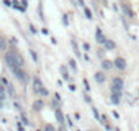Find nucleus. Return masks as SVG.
Segmentation results:
<instances>
[{
	"label": "nucleus",
	"mask_w": 139,
	"mask_h": 131,
	"mask_svg": "<svg viewBox=\"0 0 139 131\" xmlns=\"http://www.w3.org/2000/svg\"><path fill=\"white\" fill-rule=\"evenodd\" d=\"M6 63H7L10 70L15 74L19 81H26V75L22 72V68H23V64L25 63H23V59L21 55L16 53V52H8L6 55Z\"/></svg>",
	"instance_id": "nucleus-1"
},
{
	"label": "nucleus",
	"mask_w": 139,
	"mask_h": 131,
	"mask_svg": "<svg viewBox=\"0 0 139 131\" xmlns=\"http://www.w3.org/2000/svg\"><path fill=\"white\" fill-rule=\"evenodd\" d=\"M33 89H34V92L38 93V94H42V96H46V94H48V90L44 87L42 82L40 81L38 78H34V81H33Z\"/></svg>",
	"instance_id": "nucleus-2"
},
{
	"label": "nucleus",
	"mask_w": 139,
	"mask_h": 131,
	"mask_svg": "<svg viewBox=\"0 0 139 131\" xmlns=\"http://www.w3.org/2000/svg\"><path fill=\"white\" fill-rule=\"evenodd\" d=\"M123 79L121 78H115L113 79V83H112V93H121L123 89Z\"/></svg>",
	"instance_id": "nucleus-3"
},
{
	"label": "nucleus",
	"mask_w": 139,
	"mask_h": 131,
	"mask_svg": "<svg viewBox=\"0 0 139 131\" xmlns=\"http://www.w3.org/2000/svg\"><path fill=\"white\" fill-rule=\"evenodd\" d=\"M95 40H97V42L101 44V45H104V44H105V41H106L105 36H104V33H102L101 29H98V27H97V30H95Z\"/></svg>",
	"instance_id": "nucleus-4"
},
{
	"label": "nucleus",
	"mask_w": 139,
	"mask_h": 131,
	"mask_svg": "<svg viewBox=\"0 0 139 131\" xmlns=\"http://www.w3.org/2000/svg\"><path fill=\"white\" fill-rule=\"evenodd\" d=\"M115 66L119 70H125L127 63H125V60H124L123 57H116V59H115Z\"/></svg>",
	"instance_id": "nucleus-5"
},
{
	"label": "nucleus",
	"mask_w": 139,
	"mask_h": 131,
	"mask_svg": "<svg viewBox=\"0 0 139 131\" xmlns=\"http://www.w3.org/2000/svg\"><path fill=\"white\" fill-rule=\"evenodd\" d=\"M55 115H56V117H57V122L63 126V123H64V116H63L62 111H60L59 108H56L55 109Z\"/></svg>",
	"instance_id": "nucleus-6"
},
{
	"label": "nucleus",
	"mask_w": 139,
	"mask_h": 131,
	"mask_svg": "<svg viewBox=\"0 0 139 131\" xmlns=\"http://www.w3.org/2000/svg\"><path fill=\"white\" fill-rule=\"evenodd\" d=\"M44 108V102L41 100H37L33 102V109H36V111H41V109Z\"/></svg>",
	"instance_id": "nucleus-7"
},
{
	"label": "nucleus",
	"mask_w": 139,
	"mask_h": 131,
	"mask_svg": "<svg viewBox=\"0 0 139 131\" xmlns=\"http://www.w3.org/2000/svg\"><path fill=\"white\" fill-rule=\"evenodd\" d=\"M94 79H95L98 83H102V82L105 81V75H104L102 72H95V75H94Z\"/></svg>",
	"instance_id": "nucleus-8"
},
{
	"label": "nucleus",
	"mask_w": 139,
	"mask_h": 131,
	"mask_svg": "<svg viewBox=\"0 0 139 131\" xmlns=\"http://www.w3.org/2000/svg\"><path fill=\"white\" fill-rule=\"evenodd\" d=\"M102 68L104 70H110L112 67H113V63L110 62V60H102Z\"/></svg>",
	"instance_id": "nucleus-9"
},
{
	"label": "nucleus",
	"mask_w": 139,
	"mask_h": 131,
	"mask_svg": "<svg viewBox=\"0 0 139 131\" xmlns=\"http://www.w3.org/2000/svg\"><path fill=\"white\" fill-rule=\"evenodd\" d=\"M120 96H121V93H112V102L119 104L120 102Z\"/></svg>",
	"instance_id": "nucleus-10"
},
{
	"label": "nucleus",
	"mask_w": 139,
	"mask_h": 131,
	"mask_svg": "<svg viewBox=\"0 0 139 131\" xmlns=\"http://www.w3.org/2000/svg\"><path fill=\"white\" fill-rule=\"evenodd\" d=\"M104 45H105V48H106V49H109V51H110V49H115V46H116L115 42H113V41H110V40H106Z\"/></svg>",
	"instance_id": "nucleus-11"
},
{
	"label": "nucleus",
	"mask_w": 139,
	"mask_h": 131,
	"mask_svg": "<svg viewBox=\"0 0 139 131\" xmlns=\"http://www.w3.org/2000/svg\"><path fill=\"white\" fill-rule=\"evenodd\" d=\"M6 48H7L6 41H4V38H3V37H0V51H4Z\"/></svg>",
	"instance_id": "nucleus-12"
},
{
	"label": "nucleus",
	"mask_w": 139,
	"mask_h": 131,
	"mask_svg": "<svg viewBox=\"0 0 139 131\" xmlns=\"http://www.w3.org/2000/svg\"><path fill=\"white\" fill-rule=\"evenodd\" d=\"M6 98V93H4V87L3 86H0V102Z\"/></svg>",
	"instance_id": "nucleus-13"
},
{
	"label": "nucleus",
	"mask_w": 139,
	"mask_h": 131,
	"mask_svg": "<svg viewBox=\"0 0 139 131\" xmlns=\"http://www.w3.org/2000/svg\"><path fill=\"white\" fill-rule=\"evenodd\" d=\"M44 131H56V130H55V127L52 126V124H46L45 128H44Z\"/></svg>",
	"instance_id": "nucleus-14"
},
{
	"label": "nucleus",
	"mask_w": 139,
	"mask_h": 131,
	"mask_svg": "<svg viewBox=\"0 0 139 131\" xmlns=\"http://www.w3.org/2000/svg\"><path fill=\"white\" fill-rule=\"evenodd\" d=\"M85 14H86V16H87L89 19H91V12H90V10H89V8H86V10H85Z\"/></svg>",
	"instance_id": "nucleus-15"
},
{
	"label": "nucleus",
	"mask_w": 139,
	"mask_h": 131,
	"mask_svg": "<svg viewBox=\"0 0 139 131\" xmlns=\"http://www.w3.org/2000/svg\"><path fill=\"white\" fill-rule=\"evenodd\" d=\"M70 64H71V67H72V68H77V63H75V60H72V59H71V60H70Z\"/></svg>",
	"instance_id": "nucleus-16"
},
{
	"label": "nucleus",
	"mask_w": 139,
	"mask_h": 131,
	"mask_svg": "<svg viewBox=\"0 0 139 131\" xmlns=\"http://www.w3.org/2000/svg\"><path fill=\"white\" fill-rule=\"evenodd\" d=\"M83 83H85V86H86V90H90V85H89V82H87L86 79H83Z\"/></svg>",
	"instance_id": "nucleus-17"
},
{
	"label": "nucleus",
	"mask_w": 139,
	"mask_h": 131,
	"mask_svg": "<svg viewBox=\"0 0 139 131\" xmlns=\"http://www.w3.org/2000/svg\"><path fill=\"white\" fill-rule=\"evenodd\" d=\"M93 113H94V116H95V119H100V115H98L97 109H94V108H93Z\"/></svg>",
	"instance_id": "nucleus-18"
},
{
	"label": "nucleus",
	"mask_w": 139,
	"mask_h": 131,
	"mask_svg": "<svg viewBox=\"0 0 139 131\" xmlns=\"http://www.w3.org/2000/svg\"><path fill=\"white\" fill-rule=\"evenodd\" d=\"M55 97H56V101H62V98H60V96H59V93H55Z\"/></svg>",
	"instance_id": "nucleus-19"
},
{
	"label": "nucleus",
	"mask_w": 139,
	"mask_h": 131,
	"mask_svg": "<svg viewBox=\"0 0 139 131\" xmlns=\"http://www.w3.org/2000/svg\"><path fill=\"white\" fill-rule=\"evenodd\" d=\"M124 10H125V12H127L128 15H132V12L130 11V10H128V7H125V6H124Z\"/></svg>",
	"instance_id": "nucleus-20"
},
{
	"label": "nucleus",
	"mask_w": 139,
	"mask_h": 131,
	"mask_svg": "<svg viewBox=\"0 0 139 131\" xmlns=\"http://www.w3.org/2000/svg\"><path fill=\"white\" fill-rule=\"evenodd\" d=\"M31 57H33V59H34V60H36V62H37V55L34 53V52H33V51H31Z\"/></svg>",
	"instance_id": "nucleus-21"
},
{
	"label": "nucleus",
	"mask_w": 139,
	"mask_h": 131,
	"mask_svg": "<svg viewBox=\"0 0 139 131\" xmlns=\"http://www.w3.org/2000/svg\"><path fill=\"white\" fill-rule=\"evenodd\" d=\"M30 29H31V31H33V33H36V27H34V26H33V25H30Z\"/></svg>",
	"instance_id": "nucleus-22"
},
{
	"label": "nucleus",
	"mask_w": 139,
	"mask_h": 131,
	"mask_svg": "<svg viewBox=\"0 0 139 131\" xmlns=\"http://www.w3.org/2000/svg\"><path fill=\"white\" fill-rule=\"evenodd\" d=\"M83 46H85V49H87V51L90 49V45H89V44H85V45H83Z\"/></svg>",
	"instance_id": "nucleus-23"
},
{
	"label": "nucleus",
	"mask_w": 139,
	"mask_h": 131,
	"mask_svg": "<svg viewBox=\"0 0 139 131\" xmlns=\"http://www.w3.org/2000/svg\"><path fill=\"white\" fill-rule=\"evenodd\" d=\"M70 90H72V92H74V90H75V86L71 85V86H70Z\"/></svg>",
	"instance_id": "nucleus-24"
},
{
	"label": "nucleus",
	"mask_w": 139,
	"mask_h": 131,
	"mask_svg": "<svg viewBox=\"0 0 139 131\" xmlns=\"http://www.w3.org/2000/svg\"><path fill=\"white\" fill-rule=\"evenodd\" d=\"M85 100L87 101V102H90V97H89V96H86V97H85Z\"/></svg>",
	"instance_id": "nucleus-25"
},
{
	"label": "nucleus",
	"mask_w": 139,
	"mask_h": 131,
	"mask_svg": "<svg viewBox=\"0 0 139 131\" xmlns=\"http://www.w3.org/2000/svg\"><path fill=\"white\" fill-rule=\"evenodd\" d=\"M60 131H66V128H64V127L62 126V128H60Z\"/></svg>",
	"instance_id": "nucleus-26"
}]
</instances>
